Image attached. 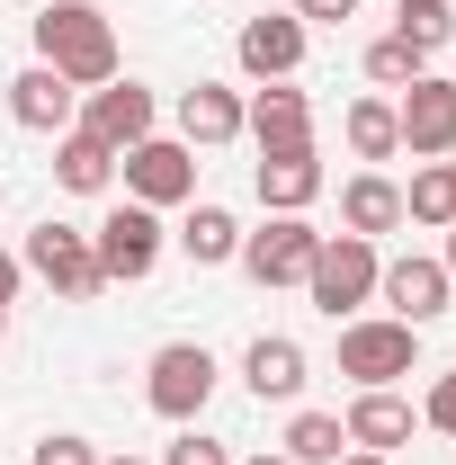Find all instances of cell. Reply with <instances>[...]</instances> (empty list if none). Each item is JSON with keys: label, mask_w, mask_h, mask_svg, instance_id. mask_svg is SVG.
Returning a JSON list of instances; mask_svg holds the SVG:
<instances>
[{"label": "cell", "mask_w": 456, "mask_h": 465, "mask_svg": "<svg viewBox=\"0 0 456 465\" xmlns=\"http://www.w3.org/2000/svg\"><path fill=\"white\" fill-rule=\"evenodd\" d=\"M36 63L63 72L72 90L116 81V27H108V9H90V0H45V9H36Z\"/></svg>", "instance_id": "obj_1"}, {"label": "cell", "mask_w": 456, "mask_h": 465, "mask_svg": "<svg viewBox=\"0 0 456 465\" xmlns=\"http://www.w3.org/2000/svg\"><path fill=\"white\" fill-rule=\"evenodd\" d=\"M376 278H385L376 242H358V232H322V251H313V269H304V295L341 322V313H358V304L376 295Z\"/></svg>", "instance_id": "obj_2"}, {"label": "cell", "mask_w": 456, "mask_h": 465, "mask_svg": "<svg viewBox=\"0 0 456 465\" xmlns=\"http://www.w3.org/2000/svg\"><path fill=\"white\" fill-rule=\"evenodd\" d=\"M18 260H27V278H45L63 304H90V295L108 287V278H99V251H90V232L55 224V215L27 232V251H18Z\"/></svg>", "instance_id": "obj_3"}, {"label": "cell", "mask_w": 456, "mask_h": 465, "mask_svg": "<svg viewBox=\"0 0 456 465\" xmlns=\"http://www.w3.org/2000/svg\"><path fill=\"white\" fill-rule=\"evenodd\" d=\"M206 394H215V358H206V341L153 349V367H144V403L162 411V420H197Z\"/></svg>", "instance_id": "obj_4"}, {"label": "cell", "mask_w": 456, "mask_h": 465, "mask_svg": "<svg viewBox=\"0 0 456 465\" xmlns=\"http://www.w3.org/2000/svg\"><path fill=\"white\" fill-rule=\"evenodd\" d=\"M116 162H125V197H134V206H153V215L197 197V153L171 143V134H144V143H134V153H116Z\"/></svg>", "instance_id": "obj_5"}, {"label": "cell", "mask_w": 456, "mask_h": 465, "mask_svg": "<svg viewBox=\"0 0 456 465\" xmlns=\"http://www.w3.org/2000/svg\"><path fill=\"white\" fill-rule=\"evenodd\" d=\"M394 125H402V153L448 162V153H456V81H448V72H421V81L394 99Z\"/></svg>", "instance_id": "obj_6"}, {"label": "cell", "mask_w": 456, "mask_h": 465, "mask_svg": "<svg viewBox=\"0 0 456 465\" xmlns=\"http://www.w3.org/2000/svg\"><path fill=\"white\" fill-rule=\"evenodd\" d=\"M411 358H421V331L394 322V313H385V322H349V331H341V376H358V394L411 376Z\"/></svg>", "instance_id": "obj_7"}, {"label": "cell", "mask_w": 456, "mask_h": 465, "mask_svg": "<svg viewBox=\"0 0 456 465\" xmlns=\"http://www.w3.org/2000/svg\"><path fill=\"white\" fill-rule=\"evenodd\" d=\"M313 251H322V232L304 224V215H269V232H242V251H233V260H242L260 287H304Z\"/></svg>", "instance_id": "obj_8"}, {"label": "cell", "mask_w": 456, "mask_h": 465, "mask_svg": "<svg viewBox=\"0 0 456 465\" xmlns=\"http://www.w3.org/2000/svg\"><path fill=\"white\" fill-rule=\"evenodd\" d=\"M90 251H99V278H108V287H116V278L134 287V278H153V260H162V215L125 197L108 224L90 232Z\"/></svg>", "instance_id": "obj_9"}, {"label": "cell", "mask_w": 456, "mask_h": 465, "mask_svg": "<svg viewBox=\"0 0 456 465\" xmlns=\"http://www.w3.org/2000/svg\"><path fill=\"white\" fill-rule=\"evenodd\" d=\"M153 90H144V81H99V90H90V108H81V134H99V143H108V153H134V143H144V134H153Z\"/></svg>", "instance_id": "obj_10"}, {"label": "cell", "mask_w": 456, "mask_h": 465, "mask_svg": "<svg viewBox=\"0 0 456 465\" xmlns=\"http://www.w3.org/2000/svg\"><path fill=\"white\" fill-rule=\"evenodd\" d=\"M242 134H260V153H313V108H304V90L269 81V90L242 108Z\"/></svg>", "instance_id": "obj_11"}, {"label": "cell", "mask_w": 456, "mask_h": 465, "mask_svg": "<svg viewBox=\"0 0 456 465\" xmlns=\"http://www.w3.org/2000/svg\"><path fill=\"white\" fill-rule=\"evenodd\" d=\"M242 72L251 81H295V63H304V18L286 9V18H242Z\"/></svg>", "instance_id": "obj_12"}, {"label": "cell", "mask_w": 456, "mask_h": 465, "mask_svg": "<svg viewBox=\"0 0 456 465\" xmlns=\"http://www.w3.org/2000/svg\"><path fill=\"white\" fill-rule=\"evenodd\" d=\"M448 287H456V278H448V269H439V260H394V269L376 278V295L394 304V322H411V331L448 313Z\"/></svg>", "instance_id": "obj_13"}, {"label": "cell", "mask_w": 456, "mask_h": 465, "mask_svg": "<svg viewBox=\"0 0 456 465\" xmlns=\"http://www.w3.org/2000/svg\"><path fill=\"white\" fill-rule=\"evenodd\" d=\"M72 108H81V90H72L63 72H45V63H27V72L9 81V116H18L27 134H63Z\"/></svg>", "instance_id": "obj_14"}, {"label": "cell", "mask_w": 456, "mask_h": 465, "mask_svg": "<svg viewBox=\"0 0 456 465\" xmlns=\"http://www.w3.org/2000/svg\"><path fill=\"white\" fill-rule=\"evenodd\" d=\"M242 385H251L260 403H295V394H304V349L286 341V331H260L251 358H242Z\"/></svg>", "instance_id": "obj_15"}, {"label": "cell", "mask_w": 456, "mask_h": 465, "mask_svg": "<svg viewBox=\"0 0 456 465\" xmlns=\"http://www.w3.org/2000/svg\"><path fill=\"white\" fill-rule=\"evenodd\" d=\"M349 448H376V457H394L402 439H411V403H402L394 385H367V394H358V403H349Z\"/></svg>", "instance_id": "obj_16"}, {"label": "cell", "mask_w": 456, "mask_h": 465, "mask_svg": "<svg viewBox=\"0 0 456 465\" xmlns=\"http://www.w3.org/2000/svg\"><path fill=\"white\" fill-rule=\"evenodd\" d=\"M242 134V99H233L224 81H197V90H179V143L197 153V143H233Z\"/></svg>", "instance_id": "obj_17"}, {"label": "cell", "mask_w": 456, "mask_h": 465, "mask_svg": "<svg viewBox=\"0 0 456 465\" xmlns=\"http://www.w3.org/2000/svg\"><path fill=\"white\" fill-rule=\"evenodd\" d=\"M322 197V162L313 153H260V206L269 215H304Z\"/></svg>", "instance_id": "obj_18"}, {"label": "cell", "mask_w": 456, "mask_h": 465, "mask_svg": "<svg viewBox=\"0 0 456 465\" xmlns=\"http://www.w3.org/2000/svg\"><path fill=\"white\" fill-rule=\"evenodd\" d=\"M341 224L358 232V242H376V232H394V224H402V188H394L385 171H358V179L341 188Z\"/></svg>", "instance_id": "obj_19"}, {"label": "cell", "mask_w": 456, "mask_h": 465, "mask_svg": "<svg viewBox=\"0 0 456 465\" xmlns=\"http://www.w3.org/2000/svg\"><path fill=\"white\" fill-rule=\"evenodd\" d=\"M341 134H349V153H358V162H394V153H402V125H394V99H349Z\"/></svg>", "instance_id": "obj_20"}, {"label": "cell", "mask_w": 456, "mask_h": 465, "mask_svg": "<svg viewBox=\"0 0 456 465\" xmlns=\"http://www.w3.org/2000/svg\"><path fill=\"white\" fill-rule=\"evenodd\" d=\"M55 179L72 188V197H99L116 179V153L99 143V134H63V153H55Z\"/></svg>", "instance_id": "obj_21"}, {"label": "cell", "mask_w": 456, "mask_h": 465, "mask_svg": "<svg viewBox=\"0 0 456 465\" xmlns=\"http://www.w3.org/2000/svg\"><path fill=\"white\" fill-rule=\"evenodd\" d=\"M286 457H295V465H341L349 457L341 411H295V420H286Z\"/></svg>", "instance_id": "obj_22"}, {"label": "cell", "mask_w": 456, "mask_h": 465, "mask_svg": "<svg viewBox=\"0 0 456 465\" xmlns=\"http://www.w3.org/2000/svg\"><path fill=\"white\" fill-rule=\"evenodd\" d=\"M179 251H188L197 269H215V260H233V251H242V224H233L224 206H197V215L179 224Z\"/></svg>", "instance_id": "obj_23"}, {"label": "cell", "mask_w": 456, "mask_h": 465, "mask_svg": "<svg viewBox=\"0 0 456 465\" xmlns=\"http://www.w3.org/2000/svg\"><path fill=\"white\" fill-rule=\"evenodd\" d=\"M402 215L448 232V224H456V162H430V171L411 179V188H402Z\"/></svg>", "instance_id": "obj_24"}, {"label": "cell", "mask_w": 456, "mask_h": 465, "mask_svg": "<svg viewBox=\"0 0 456 465\" xmlns=\"http://www.w3.org/2000/svg\"><path fill=\"white\" fill-rule=\"evenodd\" d=\"M421 72H430V54H421L411 36H376V45H367V81H385V90H411Z\"/></svg>", "instance_id": "obj_25"}, {"label": "cell", "mask_w": 456, "mask_h": 465, "mask_svg": "<svg viewBox=\"0 0 456 465\" xmlns=\"http://www.w3.org/2000/svg\"><path fill=\"white\" fill-rule=\"evenodd\" d=\"M394 36H411L421 54H439V45L456 36V9H448V0H402V9H394Z\"/></svg>", "instance_id": "obj_26"}, {"label": "cell", "mask_w": 456, "mask_h": 465, "mask_svg": "<svg viewBox=\"0 0 456 465\" xmlns=\"http://www.w3.org/2000/svg\"><path fill=\"white\" fill-rule=\"evenodd\" d=\"M162 465H233V457H224V439L188 430V439H171V448H162Z\"/></svg>", "instance_id": "obj_27"}, {"label": "cell", "mask_w": 456, "mask_h": 465, "mask_svg": "<svg viewBox=\"0 0 456 465\" xmlns=\"http://www.w3.org/2000/svg\"><path fill=\"white\" fill-rule=\"evenodd\" d=\"M27 465H99V448H90V439H36Z\"/></svg>", "instance_id": "obj_28"}, {"label": "cell", "mask_w": 456, "mask_h": 465, "mask_svg": "<svg viewBox=\"0 0 456 465\" xmlns=\"http://www.w3.org/2000/svg\"><path fill=\"white\" fill-rule=\"evenodd\" d=\"M421 420H430V430H448V439H456V367L439 376V385H430V403H421Z\"/></svg>", "instance_id": "obj_29"}, {"label": "cell", "mask_w": 456, "mask_h": 465, "mask_svg": "<svg viewBox=\"0 0 456 465\" xmlns=\"http://www.w3.org/2000/svg\"><path fill=\"white\" fill-rule=\"evenodd\" d=\"M18 287H27V260H18V251H0V313L18 304Z\"/></svg>", "instance_id": "obj_30"}, {"label": "cell", "mask_w": 456, "mask_h": 465, "mask_svg": "<svg viewBox=\"0 0 456 465\" xmlns=\"http://www.w3.org/2000/svg\"><path fill=\"white\" fill-rule=\"evenodd\" d=\"M295 18H332L341 27V18H358V0H295Z\"/></svg>", "instance_id": "obj_31"}, {"label": "cell", "mask_w": 456, "mask_h": 465, "mask_svg": "<svg viewBox=\"0 0 456 465\" xmlns=\"http://www.w3.org/2000/svg\"><path fill=\"white\" fill-rule=\"evenodd\" d=\"M341 465H385V457H376V448H349V457Z\"/></svg>", "instance_id": "obj_32"}, {"label": "cell", "mask_w": 456, "mask_h": 465, "mask_svg": "<svg viewBox=\"0 0 456 465\" xmlns=\"http://www.w3.org/2000/svg\"><path fill=\"white\" fill-rule=\"evenodd\" d=\"M439 269H448V278H456V224H448V260H439Z\"/></svg>", "instance_id": "obj_33"}, {"label": "cell", "mask_w": 456, "mask_h": 465, "mask_svg": "<svg viewBox=\"0 0 456 465\" xmlns=\"http://www.w3.org/2000/svg\"><path fill=\"white\" fill-rule=\"evenodd\" d=\"M99 465H144V457H99Z\"/></svg>", "instance_id": "obj_34"}, {"label": "cell", "mask_w": 456, "mask_h": 465, "mask_svg": "<svg viewBox=\"0 0 456 465\" xmlns=\"http://www.w3.org/2000/svg\"><path fill=\"white\" fill-rule=\"evenodd\" d=\"M251 465H295V457H251Z\"/></svg>", "instance_id": "obj_35"}, {"label": "cell", "mask_w": 456, "mask_h": 465, "mask_svg": "<svg viewBox=\"0 0 456 465\" xmlns=\"http://www.w3.org/2000/svg\"><path fill=\"white\" fill-rule=\"evenodd\" d=\"M0 116H9V81H0Z\"/></svg>", "instance_id": "obj_36"}, {"label": "cell", "mask_w": 456, "mask_h": 465, "mask_svg": "<svg viewBox=\"0 0 456 465\" xmlns=\"http://www.w3.org/2000/svg\"><path fill=\"white\" fill-rule=\"evenodd\" d=\"M448 81H456V72H448Z\"/></svg>", "instance_id": "obj_37"}]
</instances>
